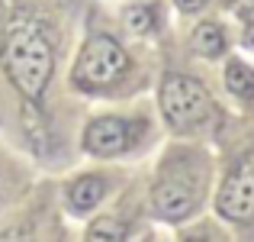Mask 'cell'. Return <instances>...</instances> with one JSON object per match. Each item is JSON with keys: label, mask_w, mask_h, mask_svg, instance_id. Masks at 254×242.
I'll return each mask as SVG.
<instances>
[{"label": "cell", "mask_w": 254, "mask_h": 242, "mask_svg": "<svg viewBox=\"0 0 254 242\" xmlns=\"http://www.w3.org/2000/svg\"><path fill=\"white\" fill-rule=\"evenodd\" d=\"M206 0H177V6L180 10H187V13H193V10H199V6H203Z\"/></svg>", "instance_id": "12"}, {"label": "cell", "mask_w": 254, "mask_h": 242, "mask_svg": "<svg viewBox=\"0 0 254 242\" xmlns=\"http://www.w3.org/2000/svg\"><path fill=\"white\" fill-rule=\"evenodd\" d=\"M245 45L254 49V23H248V29H245Z\"/></svg>", "instance_id": "13"}, {"label": "cell", "mask_w": 254, "mask_h": 242, "mask_svg": "<svg viewBox=\"0 0 254 242\" xmlns=\"http://www.w3.org/2000/svg\"><path fill=\"white\" fill-rule=\"evenodd\" d=\"M225 87H229L235 97H254V71L245 62H229L225 68Z\"/></svg>", "instance_id": "9"}, {"label": "cell", "mask_w": 254, "mask_h": 242, "mask_svg": "<svg viewBox=\"0 0 254 242\" xmlns=\"http://www.w3.org/2000/svg\"><path fill=\"white\" fill-rule=\"evenodd\" d=\"M199 191H203V181H193L190 174H171V178H161L155 187V210L161 213L164 220L177 223V220H187L193 210H196Z\"/></svg>", "instance_id": "4"}, {"label": "cell", "mask_w": 254, "mask_h": 242, "mask_svg": "<svg viewBox=\"0 0 254 242\" xmlns=\"http://www.w3.org/2000/svg\"><path fill=\"white\" fill-rule=\"evenodd\" d=\"M126 23H129L132 32H138V36H148V32L158 29V23H161V13H158V6H129L126 10Z\"/></svg>", "instance_id": "10"}, {"label": "cell", "mask_w": 254, "mask_h": 242, "mask_svg": "<svg viewBox=\"0 0 254 242\" xmlns=\"http://www.w3.org/2000/svg\"><path fill=\"white\" fill-rule=\"evenodd\" d=\"M3 68L29 100H39L45 94L55 71V49L39 16L16 13L10 19L3 36Z\"/></svg>", "instance_id": "1"}, {"label": "cell", "mask_w": 254, "mask_h": 242, "mask_svg": "<svg viewBox=\"0 0 254 242\" xmlns=\"http://www.w3.org/2000/svg\"><path fill=\"white\" fill-rule=\"evenodd\" d=\"M126 68H129V55L123 52V45L110 36H93L87 42V49L81 52L74 81L81 87H100V84H110L113 78H119Z\"/></svg>", "instance_id": "3"}, {"label": "cell", "mask_w": 254, "mask_h": 242, "mask_svg": "<svg viewBox=\"0 0 254 242\" xmlns=\"http://www.w3.org/2000/svg\"><path fill=\"white\" fill-rule=\"evenodd\" d=\"M132 136H135V126L126 123V120L116 117H103L93 120L84 132V149L90 155H119L132 145Z\"/></svg>", "instance_id": "6"}, {"label": "cell", "mask_w": 254, "mask_h": 242, "mask_svg": "<svg viewBox=\"0 0 254 242\" xmlns=\"http://www.w3.org/2000/svg\"><path fill=\"white\" fill-rule=\"evenodd\" d=\"M87 236L90 239H123L126 236V223H119V220H97Z\"/></svg>", "instance_id": "11"}, {"label": "cell", "mask_w": 254, "mask_h": 242, "mask_svg": "<svg viewBox=\"0 0 254 242\" xmlns=\"http://www.w3.org/2000/svg\"><path fill=\"white\" fill-rule=\"evenodd\" d=\"M193 49L199 52V55L206 58H216L225 52V36L222 29H219L216 23H199L196 29H193Z\"/></svg>", "instance_id": "8"}, {"label": "cell", "mask_w": 254, "mask_h": 242, "mask_svg": "<svg viewBox=\"0 0 254 242\" xmlns=\"http://www.w3.org/2000/svg\"><path fill=\"white\" fill-rule=\"evenodd\" d=\"M161 113L174 129H190L209 113V94L199 81L187 75H171L161 84Z\"/></svg>", "instance_id": "2"}, {"label": "cell", "mask_w": 254, "mask_h": 242, "mask_svg": "<svg viewBox=\"0 0 254 242\" xmlns=\"http://www.w3.org/2000/svg\"><path fill=\"white\" fill-rule=\"evenodd\" d=\"M219 213L225 220H251L254 213V165H242L225 178L219 191Z\"/></svg>", "instance_id": "5"}, {"label": "cell", "mask_w": 254, "mask_h": 242, "mask_svg": "<svg viewBox=\"0 0 254 242\" xmlns=\"http://www.w3.org/2000/svg\"><path fill=\"white\" fill-rule=\"evenodd\" d=\"M103 194H106V181L97 178V174H87V178H81L77 184H71L68 200H71V207H74L77 213H84V210H90V207H97L100 200H103Z\"/></svg>", "instance_id": "7"}]
</instances>
